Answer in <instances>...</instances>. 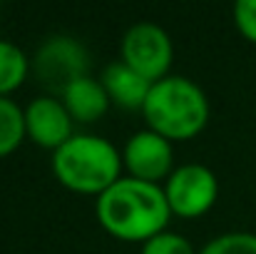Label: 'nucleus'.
<instances>
[{
	"label": "nucleus",
	"instance_id": "obj_10",
	"mask_svg": "<svg viewBox=\"0 0 256 254\" xmlns=\"http://www.w3.org/2000/svg\"><path fill=\"white\" fill-rule=\"evenodd\" d=\"M62 105L68 107L70 117L75 122H97L107 110H110V95L104 90V85L90 75H82L78 78L75 83H70L65 87V92L60 95Z\"/></svg>",
	"mask_w": 256,
	"mask_h": 254
},
{
	"label": "nucleus",
	"instance_id": "obj_8",
	"mask_svg": "<svg viewBox=\"0 0 256 254\" xmlns=\"http://www.w3.org/2000/svg\"><path fill=\"white\" fill-rule=\"evenodd\" d=\"M72 117L62 100L52 95L32 97L25 107V132L28 137L45 150H60L75 132H72Z\"/></svg>",
	"mask_w": 256,
	"mask_h": 254
},
{
	"label": "nucleus",
	"instance_id": "obj_3",
	"mask_svg": "<svg viewBox=\"0 0 256 254\" xmlns=\"http://www.w3.org/2000/svg\"><path fill=\"white\" fill-rule=\"evenodd\" d=\"M147 127L167 140H192L209 122V97L206 92L184 75H167L147 95L142 107Z\"/></svg>",
	"mask_w": 256,
	"mask_h": 254
},
{
	"label": "nucleus",
	"instance_id": "obj_4",
	"mask_svg": "<svg viewBox=\"0 0 256 254\" xmlns=\"http://www.w3.org/2000/svg\"><path fill=\"white\" fill-rule=\"evenodd\" d=\"M120 60L134 68L150 83L167 78L174 60V45L170 33L162 25L147 20L130 25L120 43Z\"/></svg>",
	"mask_w": 256,
	"mask_h": 254
},
{
	"label": "nucleus",
	"instance_id": "obj_2",
	"mask_svg": "<svg viewBox=\"0 0 256 254\" xmlns=\"http://www.w3.org/2000/svg\"><path fill=\"white\" fill-rule=\"evenodd\" d=\"M122 152L100 135L75 132L52 152V174L72 192L100 197L122 177Z\"/></svg>",
	"mask_w": 256,
	"mask_h": 254
},
{
	"label": "nucleus",
	"instance_id": "obj_1",
	"mask_svg": "<svg viewBox=\"0 0 256 254\" xmlns=\"http://www.w3.org/2000/svg\"><path fill=\"white\" fill-rule=\"evenodd\" d=\"M94 214L112 237L144 244L160 232H167L172 209L162 184L127 174L97 197Z\"/></svg>",
	"mask_w": 256,
	"mask_h": 254
},
{
	"label": "nucleus",
	"instance_id": "obj_15",
	"mask_svg": "<svg viewBox=\"0 0 256 254\" xmlns=\"http://www.w3.org/2000/svg\"><path fill=\"white\" fill-rule=\"evenodd\" d=\"M234 25L249 43L256 45V0H236L234 3Z\"/></svg>",
	"mask_w": 256,
	"mask_h": 254
},
{
	"label": "nucleus",
	"instance_id": "obj_12",
	"mask_svg": "<svg viewBox=\"0 0 256 254\" xmlns=\"http://www.w3.org/2000/svg\"><path fill=\"white\" fill-rule=\"evenodd\" d=\"M25 135V110L15 100L0 97V157L15 152Z\"/></svg>",
	"mask_w": 256,
	"mask_h": 254
},
{
	"label": "nucleus",
	"instance_id": "obj_5",
	"mask_svg": "<svg viewBox=\"0 0 256 254\" xmlns=\"http://www.w3.org/2000/svg\"><path fill=\"white\" fill-rule=\"evenodd\" d=\"M172 214H179L184 219H194L206 214L216 197H219V179L206 165L186 162L174 167L167 182L162 184Z\"/></svg>",
	"mask_w": 256,
	"mask_h": 254
},
{
	"label": "nucleus",
	"instance_id": "obj_13",
	"mask_svg": "<svg viewBox=\"0 0 256 254\" xmlns=\"http://www.w3.org/2000/svg\"><path fill=\"white\" fill-rule=\"evenodd\" d=\"M199 254H256L254 232H226L209 239Z\"/></svg>",
	"mask_w": 256,
	"mask_h": 254
},
{
	"label": "nucleus",
	"instance_id": "obj_9",
	"mask_svg": "<svg viewBox=\"0 0 256 254\" xmlns=\"http://www.w3.org/2000/svg\"><path fill=\"white\" fill-rule=\"evenodd\" d=\"M100 83L104 85L110 102L117 107H124V110H142L147 102V95L152 90V83L144 75H140L134 68H130L122 60H112L102 70Z\"/></svg>",
	"mask_w": 256,
	"mask_h": 254
},
{
	"label": "nucleus",
	"instance_id": "obj_6",
	"mask_svg": "<svg viewBox=\"0 0 256 254\" xmlns=\"http://www.w3.org/2000/svg\"><path fill=\"white\" fill-rule=\"evenodd\" d=\"M87 68H90V53L78 38L70 35L48 38L32 58V70L38 80L48 90L60 95L70 83L87 75Z\"/></svg>",
	"mask_w": 256,
	"mask_h": 254
},
{
	"label": "nucleus",
	"instance_id": "obj_14",
	"mask_svg": "<svg viewBox=\"0 0 256 254\" xmlns=\"http://www.w3.org/2000/svg\"><path fill=\"white\" fill-rule=\"evenodd\" d=\"M140 254H199V252H194V247H192V242L186 237L167 229V232H160L157 237L147 239L142 244Z\"/></svg>",
	"mask_w": 256,
	"mask_h": 254
},
{
	"label": "nucleus",
	"instance_id": "obj_11",
	"mask_svg": "<svg viewBox=\"0 0 256 254\" xmlns=\"http://www.w3.org/2000/svg\"><path fill=\"white\" fill-rule=\"evenodd\" d=\"M30 60L25 50L10 40H0V97H8L12 90L25 83Z\"/></svg>",
	"mask_w": 256,
	"mask_h": 254
},
{
	"label": "nucleus",
	"instance_id": "obj_7",
	"mask_svg": "<svg viewBox=\"0 0 256 254\" xmlns=\"http://www.w3.org/2000/svg\"><path fill=\"white\" fill-rule=\"evenodd\" d=\"M122 162L130 177L160 184L162 179L167 182V177L174 172V150L167 137L147 127L124 142Z\"/></svg>",
	"mask_w": 256,
	"mask_h": 254
}]
</instances>
